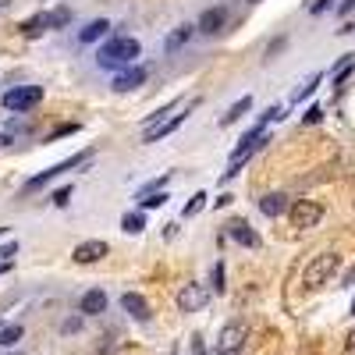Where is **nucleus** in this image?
I'll return each instance as SVG.
<instances>
[{
	"label": "nucleus",
	"instance_id": "1",
	"mask_svg": "<svg viewBox=\"0 0 355 355\" xmlns=\"http://www.w3.org/2000/svg\"><path fill=\"white\" fill-rule=\"evenodd\" d=\"M139 57V43L135 40H128V36H121V40H110L100 53H96V64L100 68H110V71H121L125 64H132Z\"/></svg>",
	"mask_w": 355,
	"mask_h": 355
},
{
	"label": "nucleus",
	"instance_id": "2",
	"mask_svg": "<svg viewBox=\"0 0 355 355\" xmlns=\"http://www.w3.org/2000/svg\"><path fill=\"white\" fill-rule=\"evenodd\" d=\"M263 142H270V139H266V132H263L259 125H256V128H252L249 135H242V142L234 146V153H231V164H227V174H224V182H231V178L239 174V171H242V167H245L249 160H252V153L259 150Z\"/></svg>",
	"mask_w": 355,
	"mask_h": 355
},
{
	"label": "nucleus",
	"instance_id": "3",
	"mask_svg": "<svg viewBox=\"0 0 355 355\" xmlns=\"http://www.w3.org/2000/svg\"><path fill=\"white\" fill-rule=\"evenodd\" d=\"M338 266H341V256L338 252H320L309 266H306V274H302V284L309 288V291H316V288H323L334 274H338Z\"/></svg>",
	"mask_w": 355,
	"mask_h": 355
},
{
	"label": "nucleus",
	"instance_id": "4",
	"mask_svg": "<svg viewBox=\"0 0 355 355\" xmlns=\"http://www.w3.org/2000/svg\"><path fill=\"white\" fill-rule=\"evenodd\" d=\"M288 217H291V227H299V231H309L323 220V206L313 202V199H295L288 206Z\"/></svg>",
	"mask_w": 355,
	"mask_h": 355
},
{
	"label": "nucleus",
	"instance_id": "5",
	"mask_svg": "<svg viewBox=\"0 0 355 355\" xmlns=\"http://www.w3.org/2000/svg\"><path fill=\"white\" fill-rule=\"evenodd\" d=\"M89 157H93V150H89V153L82 150V153H75V157H68L64 164H53V167H46V171H40L36 178H28V182L21 185V196H28V192H36V189H43V185H46V182H53V178H57V174H61V171H71V167H78V164H85Z\"/></svg>",
	"mask_w": 355,
	"mask_h": 355
},
{
	"label": "nucleus",
	"instance_id": "6",
	"mask_svg": "<svg viewBox=\"0 0 355 355\" xmlns=\"http://www.w3.org/2000/svg\"><path fill=\"white\" fill-rule=\"evenodd\" d=\"M43 100V89L40 85H18L11 93H4V110H33L36 103Z\"/></svg>",
	"mask_w": 355,
	"mask_h": 355
},
{
	"label": "nucleus",
	"instance_id": "7",
	"mask_svg": "<svg viewBox=\"0 0 355 355\" xmlns=\"http://www.w3.org/2000/svg\"><path fill=\"white\" fill-rule=\"evenodd\" d=\"M202 306H206V288L196 284V281L182 284V291H178V309L182 313H199Z\"/></svg>",
	"mask_w": 355,
	"mask_h": 355
},
{
	"label": "nucleus",
	"instance_id": "8",
	"mask_svg": "<svg viewBox=\"0 0 355 355\" xmlns=\"http://www.w3.org/2000/svg\"><path fill=\"white\" fill-rule=\"evenodd\" d=\"M224 25H227V8H210V11H202V18H199V33L202 36H217V33H224Z\"/></svg>",
	"mask_w": 355,
	"mask_h": 355
},
{
	"label": "nucleus",
	"instance_id": "9",
	"mask_svg": "<svg viewBox=\"0 0 355 355\" xmlns=\"http://www.w3.org/2000/svg\"><path fill=\"white\" fill-rule=\"evenodd\" d=\"M121 309H125L132 320H139V323H146V320L153 316V313H150V302H146L139 291H128V295H121Z\"/></svg>",
	"mask_w": 355,
	"mask_h": 355
},
{
	"label": "nucleus",
	"instance_id": "10",
	"mask_svg": "<svg viewBox=\"0 0 355 355\" xmlns=\"http://www.w3.org/2000/svg\"><path fill=\"white\" fill-rule=\"evenodd\" d=\"M245 334H249V327H245V323H227V327H224V334H220V352H242V345H245Z\"/></svg>",
	"mask_w": 355,
	"mask_h": 355
},
{
	"label": "nucleus",
	"instance_id": "11",
	"mask_svg": "<svg viewBox=\"0 0 355 355\" xmlns=\"http://www.w3.org/2000/svg\"><path fill=\"white\" fill-rule=\"evenodd\" d=\"M146 82V68H121L114 75V89L117 93H132V89H139Z\"/></svg>",
	"mask_w": 355,
	"mask_h": 355
},
{
	"label": "nucleus",
	"instance_id": "12",
	"mask_svg": "<svg viewBox=\"0 0 355 355\" xmlns=\"http://www.w3.org/2000/svg\"><path fill=\"white\" fill-rule=\"evenodd\" d=\"M110 249H107V242H100V239H93V242H82V245H75V263H96V259H103Z\"/></svg>",
	"mask_w": 355,
	"mask_h": 355
},
{
	"label": "nucleus",
	"instance_id": "13",
	"mask_svg": "<svg viewBox=\"0 0 355 355\" xmlns=\"http://www.w3.org/2000/svg\"><path fill=\"white\" fill-rule=\"evenodd\" d=\"M227 234H231L239 245H245V249H256V245H259V234H256L245 220H231V224H227Z\"/></svg>",
	"mask_w": 355,
	"mask_h": 355
},
{
	"label": "nucleus",
	"instance_id": "14",
	"mask_svg": "<svg viewBox=\"0 0 355 355\" xmlns=\"http://www.w3.org/2000/svg\"><path fill=\"white\" fill-rule=\"evenodd\" d=\"M78 309H82V316H100V313L107 309V295H103L100 288L85 291V295H82V302H78Z\"/></svg>",
	"mask_w": 355,
	"mask_h": 355
},
{
	"label": "nucleus",
	"instance_id": "15",
	"mask_svg": "<svg viewBox=\"0 0 355 355\" xmlns=\"http://www.w3.org/2000/svg\"><path fill=\"white\" fill-rule=\"evenodd\" d=\"M189 114H174V117H167L164 125H157V128H150L146 132V142H160V139H167V135H174L178 128H182V121H185Z\"/></svg>",
	"mask_w": 355,
	"mask_h": 355
},
{
	"label": "nucleus",
	"instance_id": "16",
	"mask_svg": "<svg viewBox=\"0 0 355 355\" xmlns=\"http://www.w3.org/2000/svg\"><path fill=\"white\" fill-rule=\"evenodd\" d=\"M259 210H263L266 217H281V214L288 210V196H281V192L263 196V199H259Z\"/></svg>",
	"mask_w": 355,
	"mask_h": 355
},
{
	"label": "nucleus",
	"instance_id": "17",
	"mask_svg": "<svg viewBox=\"0 0 355 355\" xmlns=\"http://www.w3.org/2000/svg\"><path fill=\"white\" fill-rule=\"evenodd\" d=\"M107 33H110V21H107V18H96V21H89V25L82 28L78 40H82V43H96V40H103Z\"/></svg>",
	"mask_w": 355,
	"mask_h": 355
},
{
	"label": "nucleus",
	"instance_id": "18",
	"mask_svg": "<svg viewBox=\"0 0 355 355\" xmlns=\"http://www.w3.org/2000/svg\"><path fill=\"white\" fill-rule=\"evenodd\" d=\"M46 28H50V15H33V18H25L21 21V36H43L46 33Z\"/></svg>",
	"mask_w": 355,
	"mask_h": 355
},
{
	"label": "nucleus",
	"instance_id": "19",
	"mask_svg": "<svg viewBox=\"0 0 355 355\" xmlns=\"http://www.w3.org/2000/svg\"><path fill=\"white\" fill-rule=\"evenodd\" d=\"M352 71H355V53H345V61H338V68H334V82H338V89H345V82H348Z\"/></svg>",
	"mask_w": 355,
	"mask_h": 355
},
{
	"label": "nucleus",
	"instance_id": "20",
	"mask_svg": "<svg viewBox=\"0 0 355 355\" xmlns=\"http://www.w3.org/2000/svg\"><path fill=\"white\" fill-rule=\"evenodd\" d=\"M249 107H252V96H242L239 103H234V107H231V110H227V114L220 117V125H224V128H227V125H234V121H239V117H242V114H245Z\"/></svg>",
	"mask_w": 355,
	"mask_h": 355
},
{
	"label": "nucleus",
	"instance_id": "21",
	"mask_svg": "<svg viewBox=\"0 0 355 355\" xmlns=\"http://www.w3.org/2000/svg\"><path fill=\"white\" fill-rule=\"evenodd\" d=\"M121 227H125L128 234H139V231H146V210L125 214V217H121Z\"/></svg>",
	"mask_w": 355,
	"mask_h": 355
},
{
	"label": "nucleus",
	"instance_id": "22",
	"mask_svg": "<svg viewBox=\"0 0 355 355\" xmlns=\"http://www.w3.org/2000/svg\"><path fill=\"white\" fill-rule=\"evenodd\" d=\"M192 33H196L192 25H182V28H178V33H171V36H167V43H164V46H167V50H178V46H185V43L192 40Z\"/></svg>",
	"mask_w": 355,
	"mask_h": 355
},
{
	"label": "nucleus",
	"instance_id": "23",
	"mask_svg": "<svg viewBox=\"0 0 355 355\" xmlns=\"http://www.w3.org/2000/svg\"><path fill=\"white\" fill-rule=\"evenodd\" d=\"M21 334H25V331L18 327V323H8V327H0V345H4V348H8V345H18Z\"/></svg>",
	"mask_w": 355,
	"mask_h": 355
},
{
	"label": "nucleus",
	"instance_id": "24",
	"mask_svg": "<svg viewBox=\"0 0 355 355\" xmlns=\"http://www.w3.org/2000/svg\"><path fill=\"white\" fill-rule=\"evenodd\" d=\"M167 202V192H150V196H139V206L142 210H160Z\"/></svg>",
	"mask_w": 355,
	"mask_h": 355
},
{
	"label": "nucleus",
	"instance_id": "25",
	"mask_svg": "<svg viewBox=\"0 0 355 355\" xmlns=\"http://www.w3.org/2000/svg\"><path fill=\"white\" fill-rule=\"evenodd\" d=\"M71 21V11L68 8H57V11H50V28H64Z\"/></svg>",
	"mask_w": 355,
	"mask_h": 355
},
{
	"label": "nucleus",
	"instance_id": "26",
	"mask_svg": "<svg viewBox=\"0 0 355 355\" xmlns=\"http://www.w3.org/2000/svg\"><path fill=\"white\" fill-rule=\"evenodd\" d=\"M202 202H206V192H196V196L189 199V206H185V217H196V214L202 210Z\"/></svg>",
	"mask_w": 355,
	"mask_h": 355
},
{
	"label": "nucleus",
	"instance_id": "27",
	"mask_svg": "<svg viewBox=\"0 0 355 355\" xmlns=\"http://www.w3.org/2000/svg\"><path fill=\"white\" fill-rule=\"evenodd\" d=\"M316 85H320V75H313V78H309V82H306V85L299 89V93H295V103H299V100H306V96L313 93V89H316Z\"/></svg>",
	"mask_w": 355,
	"mask_h": 355
},
{
	"label": "nucleus",
	"instance_id": "28",
	"mask_svg": "<svg viewBox=\"0 0 355 355\" xmlns=\"http://www.w3.org/2000/svg\"><path fill=\"white\" fill-rule=\"evenodd\" d=\"M224 288H227V284H224V263H217V266H214V291L220 295Z\"/></svg>",
	"mask_w": 355,
	"mask_h": 355
},
{
	"label": "nucleus",
	"instance_id": "29",
	"mask_svg": "<svg viewBox=\"0 0 355 355\" xmlns=\"http://www.w3.org/2000/svg\"><path fill=\"white\" fill-rule=\"evenodd\" d=\"M68 199H71V185H64V189L53 192V206H68Z\"/></svg>",
	"mask_w": 355,
	"mask_h": 355
},
{
	"label": "nucleus",
	"instance_id": "30",
	"mask_svg": "<svg viewBox=\"0 0 355 355\" xmlns=\"http://www.w3.org/2000/svg\"><path fill=\"white\" fill-rule=\"evenodd\" d=\"M82 320H85V316H82V313H78V316H71V320H68V323H64V327H61V331H64V334H75V331H78V327H82Z\"/></svg>",
	"mask_w": 355,
	"mask_h": 355
},
{
	"label": "nucleus",
	"instance_id": "31",
	"mask_svg": "<svg viewBox=\"0 0 355 355\" xmlns=\"http://www.w3.org/2000/svg\"><path fill=\"white\" fill-rule=\"evenodd\" d=\"M320 117H323V110H320V107H309V110H306V125H316Z\"/></svg>",
	"mask_w": 355,
	"mask_h": 355
},
{
	"label": "nucleus",
	"instance_id": "32",
	"mask_svg": "<svg viewBox=\"0 0 355 355\" xmlns=\"http://www.w3.org/2000/svg\"><path fill=\"white\" fill-rule=\"evenodd\" d=\"M331 4H334V0H316V4H313L309 11H313V15H323V11H327V8H331Z\"/></svg>",
	"mask_w": 355,
	"mask_h": 355
},
{
	"label": "nucleus",
	"instance_id": "33",
	"mask_svg": "<svg viewBox=\"0 0 355 355\" xmlns=\"http://www.w3.org/2000/svg\"><path fill=\"white\" fill-rule=\"evenodd\" d=\"M75 128H78V125H64V128H57V132L50 135V142H57V139H61V135H71Z\"/></svg>",
	"mask_w": 355,
	"mask_h": 355
},
{
	"label": "nucleus",
	"instance_id": "34",
	"mask_svg": "<svg viewBox=\"0 0 355 355\" xmlns=\"http://www.w3.org/2000/svg\"><path fill=\"white\" fill-rule=\"evenodd\" d=\"M345 355H355V331L345 338Z\"/></svg>",
	"mask_w": 355,
	"mask_h": 355
},
{
	"label": "nucleus",
	"instance_id": "35",
	"mask_svg": "<svg viewBox=\"0 0 355 355\" xmlns=\"http://www.w3.org/2000/svg\"><path fill=\"white\" fill-rule=\"evenodd\" d=\"M338 11H341V15H352V11H355V0H341Z\"/></svg>",
	"mask_w": 355,
	"mask_h": 355
},
{
	"label": "nucleus",
	"instance_id": "36",
	"mask_svg": "<svg viewBox=\"0 0 355 355\" xmlns=\"http://www.w3.org/2000/svg\"><path fill=\"white\" fill-rule=\"evenodd\" d=\"M192 352H196V355H206V345H202V338H196V341H192Z\"/></svg>",
	"mask_w": 355,
	"mask_h": 355
},
{
	"label": "nucleus",
	"instance_id": "37",
	"mask_svg": "<svg viewBox=\"0 0 355 355\" xmlns=\"http://www.w3.org/2000/svg\"><path fill=\"white\" fill-rule=\"evenodd\" d=\"M4 146H11V135H8V132L0 135V150H4Z\"/></svg>",
	"mask_w": 355,
	"mask_h": 355
},
{
	"label": "nucleus",
	"instance_id": "38",
	"mask_svg": "<svg viewBox=\"0 0 355 355\" xmlns=\"http://www.w3.org/2000/svg\"><path fill=\"white\" fill-rule=\"evenodd\" d=\"M217 355H239V352H217Z\"/></svg>",
	"mask_w": 355,
	"mask_h": 355
},
{
	"label": "nucleus",
	"instance_id": "39",
	"mask_svg": "<svg viewBox=\"0 0 355 355\" xmlns=\"http://www.w3.org/2000/svg\"><path fill=\"white\" fill-rule=\"evenodd\" d=\"M0 8H8V0H0Z\"/></svg>",
	"mask_w": 355,
	"mask_h": 355
},
{
	"label": "nucleus",
	"instance_id": "40",
	"mask_svg": "<svg viewBox=\"0 0 355 355\" xmlns=\"http://www.w3.org/2000/svg\"><path fill=\"white\" fill-rule=\"evenodd\" d=\"M352 316H355V302H352Z\"/></svg>",
	"mask_w": 355,
	"mask_h": 355
},
{
	"label": "nucleus",
	"instance_id": "41",
	"mask_svg": "<svg viewBox=\"0 0 355 355\" xmlns=\"http://www.w3.org/2000/svg\"><path fill=\"white\" fill-rule=\"evenodd\" d=\"M249 4H259V0H249Z\"/></svg>",
	"mask_w": 355,
	"mask_h": 355
},
{
	"label": "nucleus",
	"instance_id": "42",
	"mask_svg": "<svg viewBox=\"0 0 355 355\" xmlns=\"http://www.w3.org/2000/svg\"><path fill=\"white\" fill-rule=\"evenodd\" d=\"M4 231H8V227H0V234H4Z\"/></svg>",
	"mask_w": 355,
	"mask_h": 355
}]
</instances>
